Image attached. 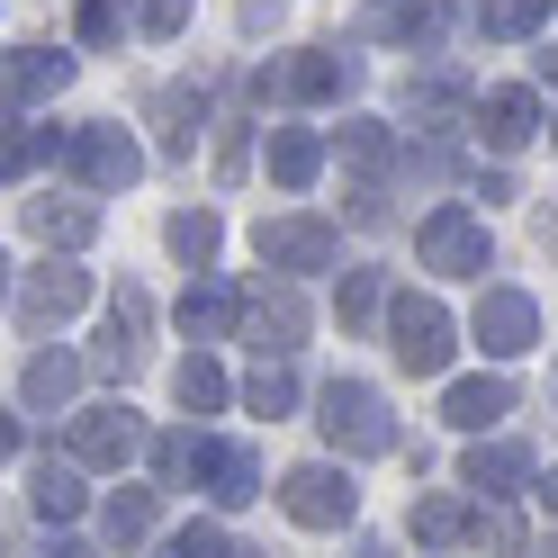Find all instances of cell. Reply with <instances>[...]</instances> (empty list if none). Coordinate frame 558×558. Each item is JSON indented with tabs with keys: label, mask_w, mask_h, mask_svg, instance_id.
<instances>
[{
	"label": "cell",
	"mask_w": 558,
	"mask_h": 558,
	"mask_svg": "<svg viewBox=\"0 0 558 558\" xmlns=\"http://www.w3.org/2000/svg\"><path fill=\"white\" fill-rule=\"evenodd\" d=\"M316 424H325V441L342 450V460H388L397 450V414H388V397H378L369 378H325Z\"/></svg>",
	"instance_id": "obj_1"
},
{
	"label": "cell",
	"mask_w": 558,
	"mask_h": 558,
	"mask_svg": "<svg viewBox=\"0 0 558 558\" xmlns=\"http://www.w3.org/2000/svg\"><path fill=\"white\" fill-rule=\"evenodd\" d=\"M414 262H424L433 279H486L496 270V243H486V217L477 207H433L424 226H414Z\"/></svg>",
	"instance_id": "obj_2"
},
{
	"label": "cell",
	"mask_w": 558,
	"mask_h": 558,
	"mask_svg": "<svg viewBox=\"0 0 558 558\" xmlns=\"http://www.w3.org/2000/svg\"><path fill=\"white\" fill-rule=\"evenodd\" d=\"M46 154L73 171L82 190H126L135 171H145V154H135V135L126 126H109V118H90V126H63V135H46Z\"/></svg>",
	"instance_id": "obj_3"
},
{
	"label": "cell",
	"mask_w": 558,
	"mask_h": 558,
	"mask_svg": "<svg viewBox=\"0 0 558 558\" xmlns=\"http://www.w3.org/2000/svg\"><path fill=\"white\" fill-rule=\"evenodd\" d=\"M388 352H397V369H414V378H441L450 369V352H460V325H450V306L441 298H388Z\"/></svg>",
	"instance_id": "obj_4"
},
{
	"label": "cell",
	"mask_w": 558,
	"mask_h": 558,
	"mask_svg": "<svg viewBox=\"0 0 558 558\" xmlns=\"http://www.w3.org/2000/svg\"><path fill=\"white\" fill-rule=\"evenodd\" d=\"M352 82H361V54H352V46H306V54L262 63V73H253V90H262V99H306V109L342 99Z\"/></svg>",
	"instance_id": "obj_5"
},
{
	"label": "cell",
	"mask_w": 558,
	"mask_h": 558,
	"mask_svg": "<svg viewBox=\"0 0 558 558\" xmlns=\"http://www.w3.org/2000/svg\"><path fill=\"white\" fill-rule=\"evenodd\" d=\"M279 505H289V522H298V532H342V522L361 513V486H352V469L306 460V469H289V477H279Z\"/></svg>",
	"instance_id": "obj_6"
},
{
	"label": "cell",
	"mask_w": 558,
	"mask_h": 558,
	"mask_svg": "<svg viewBox=\"0 0 558 558\" xmlns=\"http://www.w3.org/2000/svg\"><path fill=\"white\" fill-rule=\"evenodd\" d=\"M262 262L279 270V279H306V270H333L342 262V226L333 217H262Z\"/></svg>",
	"instance_id": "obj_7"
},
{
	"label": "cell",
	"mask_w": 558,
	"mask_h": 558,
	"mask_svg": "<svg viewBox=\"0 0 558 558\" xmlns=\"http://www.w3.org/2000/svg\"><path fill=\"white\" fill-rule=\"evenodd\" d=\"M469 342H477L486 361H522L541 342V298L532 289H486L477 316H469Z\"/></svg>",
	"instance_id": "obj_8"
},
{
	"label": "cell",
	"mask_w": 558,
	"mask_h": 558,
	"mask_svg": "<svg viewBox=\"0 0 558 558\" xmlns=\"http://www.w3.org/2000/svg\"><path fill=\"white\" fill-rule=\"evenodd\" d=\"M90 306V270L73 262V253H54L46 270H27V289H19V325L27 333H54V325H73Z\"/></svg>",
	"instance_id": "obj_9"
},
{
	"label": "cell",
	"mask_w": 558,
	"mask_h": 558,
	"mask_svg": "<svg viewBox=\"0 0 558 558\" xmlns=\"http://www.w3.org/2000/svg\"><path fill=\"white\" fill-rule=\"evenodd\" d=\"M469 126H477V145H486V154H522L549 118H541V90L496 82V90H477V99H469Z\"/></svg>",
	"instance_id": "obj_10"
},
{
	"label": "cell",
	"mask_w": 558,
	"mask_h": 558,
	"mask_svg": "<svg viewBox=\"0 0 558 558\" xmlns=\"http://www.w3.org/2000/svg\"><path fill=\"white\" fill-rule=\"evenodd\" d=\"M190 477L207 486V505H217V513H234V505L262 496V450L253 441H198V469Z\"/></svg>",
	"instance_id": "obj_11"
},
{
	"label": "cell",
	"mask_w": 558,
	"mask_h": 558,
	"mask_svg": "<svg viewBox=\"0 0 558 558\" xmlns=\"http://www.w3.org/2000/svg\"><path fill=\"white\" fill-rule=\"evenodd\" d=\"M243 333H253L262 361H289L306 342V298L289 289V279H279V289H253V298H243Z\"/></svg>",
	"instance_id": "obj_12"
},
{
	"label": "cell",
	"mask_w": 558,
	"mask_h": 558,
	"mask_svg": "<svg viewBox=\"0 0 558 558\" xmlns=\"http://www.w3.org/2000/svg\"><path fill=\"white\" fill-rule=\"evenodd\" d=\"M135 450H145V424H135L126 405H82L73 414V460L82 469H126Z\"/></svg>",
	"instance_id": "obj_13"
},
{
	"label": "cell",
	"mask_w": 558,
	"mask_h": 558,
	"mask_svg": "<svg viewBox=\"0 0 558 558\" xmlns=\"http://www.w3.org/2000/svg\"><path fill=\"white\" fill-rule=\"evenodd\" d=\"M541 469H532V450L522 441H505V433H477L469 441V460H460V486H477L486 505H513V486H532Z\"/></svg>",
	"instance_id": "obj_14"
},
{
	"label": "cell",
	"mask_w": 558,
	"mask_h": 558,
	"mask_svg": "<svg viewBox=\"0 0 558 558\" xmlns=\"http://www.w3.org/2000/svg\"><path fill=\"white\" fill-rule=\"evenodd\" d=\"M505 414H513V378H505V369H477V378H450V388H441V424L469 433V441L496 433Z\"/></svg>",
	"instance_id": "obj_15"
},
{
	"label": "cell",
	"mask_w": 558,
	"mask_h": 558,
	"mask_svg": "<svg viewBox=\"0 0 558 558\" xmlns=\"http://www.w3.org/2000/svg\"><path fill=\"white\" fill-rule=\"evenodd\" d=\"M63 82H73V54H54V46H19L10 63H0V99H10V109H37V99H54Z\"/></svg>",
	"instance_id": "obj_16"
},
{
	"label": "cell",
	"mask_w": 558,
	"mask_h": 558,
	"mask_svg": "<svg viewBox=\"0 0 558 558\" xmlns=\"http://www.w3.org/2000/svg\"><path fill=\"white\" fill-rule=\"evenodd\" d=\"M171 316H181L190 342H234L243 333V298L226 289V279H190V298L171 306Z\"/></svg>",
	"instance_id": "obj_17"
},
{
	"label": "cell",
	"mask_w": 558,
	"mask_h": 558,
	"mask_svg": "<svg viewBox=\"0 0 558 558\" xmlns=\"http://www.w3.org/2000/svg\"><path fill=\"white\" fill-rule=\"evenodd\" d=\"M27 234H37L46 253H82L99 234V207L90 198H27Z\"/></svg>",
	"instance_id": "obj_18"
},
{
	"label": "cell",
	"mask_w": 558,
	"mask_h": 558,
	"mask_svg": "<svg viewBox=\"0 0 558 558\" xmlns=\"http://www.w3.org/2000/svg\"><path fill=\"white\" fill-rule=\"evenodd\" d=\"M27 505H37L46 522H73V513L90 505V486H82V460H54V450H46V460L27 469Z\"/></svg>",
	"instance_id": "obj_19"
},
{
	"label": "cell",
	"mask_w": 558,
	"mask_h": 558,
	"mask_svg": "<svg viewBox=\"0 0 558 558\" xmlns=\"http://www.w3.org/2000/svg\"><path fill=\"white\" fill-rule=\"evenodd\" d=\"M325 171V135L316 126H270V181L279 190H316Z\"/></svg>",
	"instance_id": "obj_20"
},
{
	"label": "cell",
	"mask_w": 558,
	"mask_h": 558,
	"mask_svg": "<svg viewBox=\"0 0 558 558\" xmlns=\"http://www.w3.org/2000/svg\"><path fill=\"white\" fill-rule=\"evenodd\" d=\"M162 243H171V262H190V270L207 279V262L226 253V226H217V207H171V226H162Z\"/></svg>",
	"instance_id": "obj_21"
},
{
	"label": "cell",
	"mask_w": 558,
	"mask_h": 558,
	"mask_svg": "<svg viewBox=\"0 0 558 558\" xmlns=\"http://www.w3.org/2000/svg\"><path fill=\"white\" fill-rule=\"evenodd\" d=\"M19 397L37 405V414H54V405H73V397H82V361H73V352H54V342H46V352L27 361V378H19Z\"/></svg>",
	"instance_id": "obj_22"
},
{
	"label": "cell",
	"mask_w": 558,
	"mask_h": 558,
	"mask_svg": "<svg viewBox=\"0 0 558 558\" xmlns=\"http://www.w3.org/2000/svg\"><path fill=\"white\" fill-rule=\"evenodd\" d=\"M154 522H162V496H154V486H118V496L99 505V532H109L118 549H135V541H154Z\"/></svg>",
	"instance_id": "obj_23"
},
{
	"label": "cell",
	"mask_w": 558,
	"mask_h": 558,
	"mask_svg": "<svg viewBox=\"0 0 558 558\" xmlns=\"http://www.w3.org/2000/svg\"><path fill=\"white\" fill-rule=\"evenodd\" d=\"M171 397H181V414H217L234 388H226V369H217V352H190L181 369H171Z\"/></svg>",
	"instance_id": "obj_24"
},
{
	"label": "cell",
	"mask_w": 558,
	"mask_h": 558,
	"mask_svg": "<svg viewBox=\"0 0 558 558\" xmlns=\"http://www.w3.org/2000/svg\"><path fill=\"white\" fill-rule=\"evenodd\" d=\"M414 541L424 549H460L469 541V505L460 496H414Z\"/></svg>",
	"instance_id": "obj_25"
},
{
	"label": "cell",
	"mask_w": 558,
	"mask_h": 558,
	"mask_svg": "<svg viewBox=\"0 0 558 558\" xmlns=\"http://www.w3.org/2000/svg\"><path fill=\"white\" fill-rule=\"evenodd\" d=\"M342 325L352 333L388 325V270H342Z\"/></svg>",
	"instance_id": "obj_26"
},
{
	"label": "cell",
	"mask_w": 558,
	"mask_h": 558,
	"mask_svg": "<svg viewBox=\"0 0 558 558\" xmlns=\"http://www.w3.org/2000/svg\"><path fill=\"white\" fill-rule=\"evenodd\" d=\"M243 405H253V414H270V424H279V414L298 405V369H289V361H262L253 378H243Z\"/></svg>",
	"instance_id": "obj_27"
},
{
	"label": "cell",
	"mask_w": 558,
	"mask_h": 558,
	"mask_svg": "<svg viewBox=\"0 0 558 558\" xmlns=\"http://www.w3.org/2000/svg\"><path fill=\"white\" fill-rule=\"evenodd\" d=\"M549 0H477V27L486 37H541Z\"/></svg>",
	"instance_id": "obj_28"
},
{
	"label": "cell",
	"mask_w": 558,
	"mask_h": 558,
	"mask_svg": "<svg viewBox=\"0 0 558 558\" xmlns=\"http://www.w3.org/2000/svg\"><path fill=\"white\" fill-rule=\"evenodd\" d=\"M397 154V135L378 126V118H342V162H361V171H388Z\"/></svg>",
	"instance_id": "obj_29"
},
{
	"label": "cell",
	"mask_w": 558,
	"mask_h": 558,
	"mask_svg": "<svg viewBox=\"0 0 558 558\" xmlns=\"http://www.w3.org/2000/svg\"><path fill=\"white\" fill-rule=\"evenodd\" d=\"M405 118H424V126H450V118H460V82H441V73L405 82Z\"/></svg>",
	"instance_id": "obj_30"
},
{
	"label": "cell",
	"mask_w": 558,
	"mask_h": 558,
	"mask_svg": "<svg viewBox=\"0 0 558 558\" xmlns=\"http://www.w3.org/2000/svg\"><path fill=\"white\" fill-rule=\"evenodd\" d=\"M469 541L496 549V558H513V549H522V513H513V505H477V513H469Z\"/></svg>",
	"instance_id": "obj_31"
},
{
	"label": "cell",
	"mask_w": 558,
	"mask_h": 558,
	"mask_svg": "<svg viewBox=\"0 0 558 558\" xmlns=\"http://www.w3.org/2000/svg\"><path fill=\"white\" fill-rule=\"evenodd\" d=\"M162 558H243V549L226 541V522H181V532L162 541Z\"/></svg>",
	"instance_id": "obj_32"
},
{
	"label": "cell",
	"mask_w": 558,
	"mask_h": 558,
	"mask_svg": "<svg viewBox=\"0 0 558 558\" xmlns=\"http://www.w3.org/2000/svg\"><path fill=\"white\" fill-rule=\"evenodd\" d=\"M46 162V135H27L10 109H0V181H19V171H37Z\"/></svg>",
	"instance_id": "obj_33"
},
{
	"label": "cell",
	"mask_w": 558,
	"mask_h": 558,
	"mask_svg": "<svg viewBox=\"0 0 558 558\" xmlns=\"http://www.w3.org/2000/svg\"><path fill=\"white\" fill-rule=\"evenodd\" d=\"M154 118H162V154H190V118H198V99H190V90H162V99H154Z\"/></svg>",
	"instance_id": "obj_34"
},
{
	"label": "cell",
	"mask_w": 558,
	"mask_h": 558,
	"mask_svg": "<svg viewBox=\"0 0 558 558\" xmlns=\"http://www.w3.org/2000/svg\"><path fill=\"white\" fill-rule=\"evenodd\" d=\"M190 469H198V433H162V441H154V477H162V486H181Z\"/></svg>",
	"instance_id": "obj_35"
},
{
	"label": "cell",
	"mask_w": 558,
	"mask_h": 558,
	"mask_svg": "<svg viewBox=\"0 0 558 558\" xmlns=\"http://www.w3.org/2000/svg\"><path fill=\"white\" fill-rule=\"evenodd\" d=\"M441 19H450V0H405V10H397V37H405V46H433Z\"/></svg>",
	"instance_id": "obj_36"
},
{
	"label": "cell",
	"mask_w": 558,
	"mask_h": 558,
	"mask_svg": "<svg viewBox=\"0 0 558 558\" xmlns=\"http://www.w3.org/2000/svg\"><path fill=\"white\" fill-rule=\"evenodd\" d=\"M126 37V0H82V46H118Z\"/></svg>",
	"instance_id": "obj_37"
},
{
	"label": "cell",
	"mask_w": 558,
	"mask_h": 558,
	"mask_svg": "<svg viewBox=\"0 0 558 558\" xmlns=\"http://www.w3.org/2000/svg\"><path fill=\"white\" fill-rule=\"evenodd\" d=\"M190 10H198V0H135V27H145V37H181Z\"/></svg>",
	"instance_id": "obj_38"
},
{
	"label": "cell",
	"mask_w": 558,
	"mask_h": 558,
	"mask_svg": "<svg viewBox=\"0 0 558 558\" xmlns=\"http://www.w3.org/2000/svg\"><path fill=\"white\" fill-rule=\"evenodd\" d=\"M10 460H19V414L0 405V469H10Z\"/></svg>",
	"instance_id": "obj_39"
},
{
	"label": "cell",
	"mask_w": 558,
	"mask_h": 558,
	"mask_svg": "<svg viewBox=\"0 0 558 558\" xmlns=\"http://www.w3.org/2000/svg\"><path fill=\"white\" fill-rule=\"evenodd\" d=\"M532 73H541V82L558 90V46H541V54H532Z\"/></svg>",
	"instance_id": "obj_40"
},
{
	"label": "cell",
	"mask_w": 558,
	"mask_h": 558,
	"mask_svg": "<svg viewBox=\"0 0 558 558\" xmlns=\"http://www.w3.org/2000/svg\"><path fill=\"white\" fill-rule=\"evenodd\" d=\"M541 243H549V253H558V207H541Z\"/></svg>",
	"instance_id": "obj_41"
},
{
	"label": "cell",
	"mask_w": 558,
	"mask_h": 558,
	"mask_svg": "<svg viewBox=\"0 0 558 558\" xmlns=\"http://www.w3.org/2000/svg\"><path fill=\"white\" fill-rule=\"evenodd\" d=\"M532 496H541V505H549V513H558V469H549V477H541V486H532Z\"/></svg>",
	"instance_id": "obj_42"
},
{
	"label": "cell",
	"mask_w": 558,
	"mask_h": 558,
	"mask_svg": "<svg viewBox=\"0 0 558 558\" xmlns=\"http://www.w3.org/2000/svg\"><path fill=\"white\" fill-rule=\"evenodd\" d=\"M46 558H90V549H82V541H54V549H46Z\"/></svg>",
	"instance_id": "obj_43"
},
{
	"label": "cell",
	"mask_w": 558,
	"mask_h": 558,
	"mask_svg": "<svg viewBox=\"0 0 558 558\" xmlns=\"http://www.w3.org/2000/svg\"><path fill=\"white\" fill-rule=\"evenodd\" d=\"M0 306H10V253H0Z\"/></svg>",
	"instance_id": "obj_44"
},
{
	"label": "cell",
	"mask_w": 558,
	"mask_h": 558,
	"mask_svg": "<svg viewBox=\"0 0 558 558\" xmlns=\"http://www.w3.org/2000/svg\"><path fill=\"white\" fill-rule=\"evenodd\" d=\"M549 558H558V541H549Z\"/></svg>",
	"instance_id": "obj_45"
},
{
	"label": "cell",
	"mask_w": 558,
	"mask_h": 558,
	"mask_svg": "<svg viewBox=\"0 0 558 558\" xmlns=\"http://www.w3.org/2000/svg\"><path fill=\"white\" fill-rule=\"evenodd\" d=\"M549 10H558V0H549Z\"/></svg>",
	"instance_id": "obj_46"
},
{
	"label": "cell",
	"mask_w": 558,
	"mask_h": 558,
	"mask_svg": "<svg viewBox=\"0 0 558 558\" xmlns=\"http://www.w3.org/2000/svg\"><path fill=\"white\" fill-rule=\"evenodd\" d=\"M549 135H558V126H549Z\"/></svg>",
	"instance_id": "obj_47"
}]
</instances>
